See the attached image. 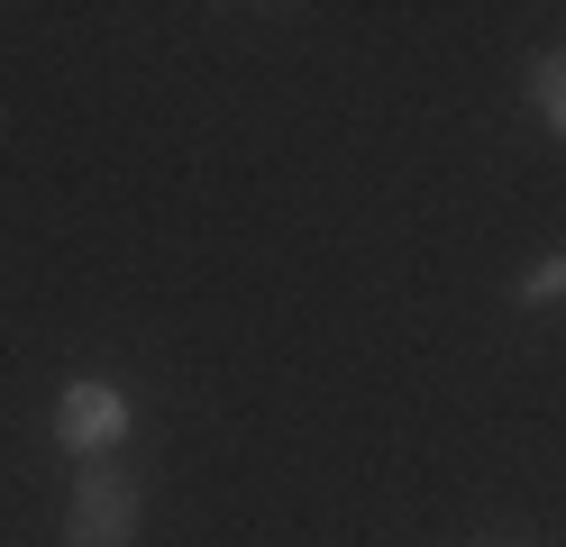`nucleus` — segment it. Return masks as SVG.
I'll return each mask as SVG.
<instances>
[{
	"label": "nucleus",
	"instance_id": "f257e3e1",
	"mask_svg": "<svg viewBox=\"0 0 566 547\" xmlns=\"http://www.w3.org/2000/svg\"><path fill=\"white\" fill-rule=\"evenodd\" d=\"M137 511H147V493H137V474L101 448L83 456L74 474V511H64V547H137Z\"/></svg>",
	"mask_w": 566,
	"mask_h": 547
},
{
	"label": "nucleus",
	"instance_id": "f03ea898",
	"mask_svg": "<svg viewBox=\"0 0 566 547\" xmlns=\"http://www.w3.org/2000/svg\"><path fill=\"white\" fill-rule=\"evenodd\" d=\"M55 438H64L74 456L119 448V438H128V401H119L111 383H64V401H55Z\"/></svg>",
	"mask_w": 566,
	"mask_h": 547
},
{
	"label": "nucleus",
	"instance_id": "7ed1b4c3",
	"mask_svg": "<svg viewBox=\"0 0 566 547\" xmlns=\"http://www.w3.org/2000/svg\"><path fill=\"white\" fill-rule=\"evenodd\" d=\"M539 109L566 128V55H548V64H539Z\"/></svg>",
	"mask_w": 566,
	"mask_h": 547
}]
</instances>
